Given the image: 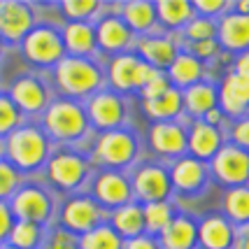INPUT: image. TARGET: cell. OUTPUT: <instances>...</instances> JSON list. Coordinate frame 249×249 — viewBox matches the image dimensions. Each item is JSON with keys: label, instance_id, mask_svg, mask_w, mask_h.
<instances>
[{"label": "cell", "instance_id": "cell-39", "mask_svg": "<svg viewBox=\"0 0 249 249\" xmlns=\"http://www.w3.org/2000/svg\"><path fill=\"white\" fill-rule=\"evenodd\" d=\"M19 184V175L17 170L7 165V163H0V198H5V196H10L14 189Z\"/></svg>", "mask_w": 249, "mask_h": 249}, {"label": "cell", "instance_id": "cell-50", "mask_svg": "<svg viewBox=\"0 0 249 249\" xmlns=\"http://www.w3.org/2000/svg\"><path fill=\"white\" fill-rule=\"evenodd\" d=\"M219 119H221V112H219V109H210L205 114V124H210V126H214Z\"/></svg>", "mask_w": 249, "mask_h": 249}, {"label": "cell", "instance_id": "cell-27", "mask_svg": "<svg viewBox=\"0 0 249 249\" xmlns=\"http://www.w3.org/2000/svg\"><path fill=\"white\" fill-rule=\"evenodd\" d=\"M170 77L179 87H194L203 77V65L198 63V58H194V56H175L173 65H170Z\"/></svg>", "mask_w": 249, "mask_h": 249}, {"label": "cell", "instance_id": "cell-15", "mask_svg": "<svg viewBox=\"0 0 249 249\" xmlns=\"http://www.w3.org/2000/svg\"><path fill=\"white\" fill-rule=\"evenodd\" d=\"M12 103L23 112H40L47 103V91L37 79L23 77L12 87Z\"/></svg>", "mask_w": 249, "mask_h": 249}, {"label": "cell", "instance_id": "cell-8", "mask_svg": "<svg viewBox=\"0 0 249 249\" xmlns=\"http://www.w3.org/2000/svg\"><path fill=\"white\" fill-rule=\"evenodd\" d=\"M33 26V14L23 2H0V37L21 40Z\"/></svg>", "mask_w": 249, "mask_h": 249}, {"label": "cell", "instance_id": "cell-29", "mask_svg": "<svg viewBox=\"0 0 249 249\" xmlns=\"http://www.w3.org/2000/svg\"><path fill=\"white\" fill-rule=\"evenodd\" d=\"M140 54L154 65H173L175 61V47L165 37H152V40H142Z\"/></svg>", "mask_w": 249, "mask_h": 249}, {"label": "cell", "instance_id": "cell-43", "mask_svg": "<svg viewBox=\"0 0 249 249\" xmlns=\"http://www.w3.org/2000/svg\"><path fill=\"white\" fill-rule=\"evenodd\" d=\"M191 5H194V10L203 12L205 19L210 17V14H217V12H224L226 7H231V5L224 2V0H200V2H191Z\"/></svg>", "mask_w": 249, "mask_h": 249}, {"label": "cell", "instance_id": "cell-4", "mask_svg": "<svg viewBox=\"0 0 249 249\" xmlns=\"http://www.w3.org/2000/svg\"><path fill=\"white\" fill-rule=\"evenodd\" d=\"M212 170L224 184L242 186L249 182V152L240 149L235 144L221 147L217 156L212 159Z\"/></svg>", "mask_w": 249, "mask_h": 249}, {"label": "cell", "instance_id": "cell-40", "mask_svg": "<svg viewBox=\"0 0 249 249\" xmlns=\"http://www.w3.org/2000/svg\"><path fill=\"white\" fill-rule=\"evenodd\" d=\"M159 75H161V72H156L154 65H147V63H140V61H138V68H135V82H133V84H135L138 89H144Z\"/></svg>", "mask_w": 249, "mask_h": 249}, {"label": "cell", "instance_id": "cell-52", "mask_svg": "<svg viewBox=\"0 0 249 249\" xmlns=\"http://www.w3.org/2000/svg\"><path fill=\"white\" fill-rule=\"evenodd\" d=\"M0 49H2V47H0Z\"/></svg>", "mask_w": 249, "mask_h": 249}, {"label": "cell", "instance_id": "cell-10", "mask_svg": "<svg viewBox=\"0 0 249 249\" xmlns=\"http://www.w3.org/2000/svg\"><path fill=\"white\" fill-rule=\"evenodd\" d=\"M219 40L231 52H249V14H226L219 23Z\"/></svg>", "mask_w": 249, "mask_h": 249}, {"label": "cell", "instance_id": "cell-42", "mask_svg": "<svg viewBox=\"0 0 249 249\" xmlns=\"http://www.w3.org/2000/svg\"><path fill=\"white\" fill-rule=\"evenodd\" d=\"M233 140H235V147L240 149H249V119H242L233 126Z\"/></svg>", "mask_w": 249, "mask_h": 249}, {"label": "cell", "instance_id": "cell-48", "mask_svg": "<svg viewBox=\"0 0 249 249\" xmlns=\"http://www.w3.org/2000/svg\"><path fill=\"white\" fill-rule=\"evenodd\" d=\"M235 75L249 79V52H242L238 56V61H235Z\"/></svg>", "mask_w": 249, "mask_h": 249}, {"label": "cell", "instance_id": "cell-1", "mask_svg": "<svg viewBox=\"0 0 249 249\" xmlns=\"http://www.w3.org/2000/svg\"><path fill=\"white\" fill-rule=\"evenodd\" d=\"M56 77H58L61 89L72 96H84L100 87V70L93 63L77 58V56L61 58L58 68H56Z\"/></svg>", "mask_w": 249, "mask_h": 249}, {"label": "cell", "instance_id": "cell-26", "mask_svg": "<svg viewBox=\"0 0 249 249\" xmlns=\"http://www.w3.org/2000/svg\"><path fill=\"white\" fill-rule=\"evenodd\" d=\"M184 103L191 114L205 117L207 112L214 109V105H217V91L210 87V84H194V87H189V91H186Z\"/></svg>", "mask_w": 249, "mask_h": 249}, {"label": "cell", "instance_id": "cell-23", "mask_svg": "<svg viewBox=\"0 0 249 249\" xmlns=\"http://www.w3.org/2000/svg\"><path fill=\"white\" fill-rule=\"evenodd\" d=\"M173 182L182 191H196L205 182V165L196 159H184V161L175 163Z\"/></svg>", "mask_w": 249, "mask_h": 249}, {"label": "cell", "instance_id": "cell-47", "mask_svg": "<svg viewBox=\"0 0 249 249\" xmlns=\"http://www.w3.org/2000/svg\"><path fill=\"white\" fill-rule=\"evenodd\" d=\"M12 231V212L0 203V238H5Z\"/></svg>", "mask_w": 249, "mask_h": 249}, {"label": "cell", "instance_id": "cell-41", "mask_svg": "<svg viewBox=\"0 0 249 249\" xmlns=\"http://www.w3.org/2000/svg\"><path fill=\"white\" fill-rule=\"evenodd\" d=\"M168 82H165V77L163 75H159L156 79H152L147 87L142 89V96H144V100H154V98H159V96H163L165 91H168Z\"/></svg>", "mask_w": 249, "mask_h": 249}, {"label": "cell", "instance_id": "cell-5", "mask_svg": "<svg viewBox=\"0 0 249 249\" xmlns=\"http://www.w3.org/2000/svg\"><path fill=\"white\" fill-rule=\"evenodd\" d=\"M63 40L52 28H35L23 40V52L33 63L52 65L63 58Z\"/></svg>", "mask_w": 249, "mask_h": 249}, {"label": "cell", "instance_id": "cell-7", "mask_svg": "<svg viewBox=\"0 0 249 249\" xmlns=\"http://www.w3.org/2000/svg\"><path fill=\"white\" fill-rule=\"evenodd\" d=\"M12 212L21 221H28V224H40L49 217L52 212V205H49V198L40 191V189H21L19 194L14 196V203H12Z\"/></svg>", "mask_w": 249, "mask_h": 249}, {"label": "cell", "instance_id": "cell-35", "mask_svg": "<svg viewBox=\"0 0 249 249\" xmlns=\"http://www.w3.org/2000/svg\"><path fill=\"white\" fill-rule=\"evenodd\" d=\"M142 217H144V226L149 231H163L170 224V207L165 203H149L142 210Z\"/></svg>", "mask_w": 249, "mask_h": 249}, {"label": "cell", "instance_id": "cell-51", "mask_svg": "<svg viewBox=\"0 0 249 249\" xmlns=\"http://www.w3.org/2000/svg\"><path fill=\"white\" fill-rule=\"evenodd\" d=\"M5 249H14V247H5Z\"/></svg>", "mask_w": 249, "mask_h": 249}, {"label": "cell", "instance_id": "cell-19", "mask_svg": "<svg viewBox=\"0 0 249 249\" xmlns=\"http://www.w3.org/2000/svg\"><path fill=\"white\" fill-rule=\"evenodd\" d=\"M163 233V247L165 249H191L196 245L198 231L194 221L186 217L170 219V224L161 231Z\"/></svg>", "mask_w": 249, "mask_h": 249}, {"label": "cell", "instance_id": "cell-37", "mask_svg": "<svg viewBox=\"0 0 249 249\" xmlns=\"http://www.w3.org/2000/svg\"><path fill=\"white\" fill-rule=\"evenodd\" d=\"M19 119H21L19 107L12 103L10 98H2V96H0V135L10 133L12 128H17Z\"/></svg>", "mask_w": 249, "mask_h": 249}, {"label": "cell", "instance_id": "cell-45", "mask_svg": "<svg viewBox=\"0 0 249 249\" xmlns=\"http://www.w3.org/2000/svg\"><path fill=\"white\" fill-rule=\"evenodd\" d=\"M44 249H75V240L70 235H65V233H56Z\"/></svg>", "mask_w": 249, "mask_h": 249}, {"label": "cell", "instance_id": "cell-36", "mask_svg": "<svg viewBox=\"0 0 249 249\" xmlns=\"http://www.w3.org/2000/svg\"><path fill=\"white\" fill-rule=\"evenodd\" d=\"M186 35L196 40V42H205V40H214V35H217V26L205 19V17H196L189 21L186 26Z\"/></svg>", "mask_w": 249, "mask_h": 249}, {"label": "cell", "instance_id": "cell-22", "mask_svg": "<svg viewBox=\"0 0 249 249\" xmlns=\"http://www.w3.org/2000/svg\"><path fill=\"white\" fill-rule=\"evenodd\" d=\"M63 47L77 56H87L96 49V31L82 21L70 23L63 33Z\"/></svg>", "mask_w": 249, "mask_h": 249}, {"label": "cell", "instance_id": "cell-6", "mask_svg": "<svg viewBox=\"0 0 249 249\" xmlns=\"http://www.w3.org/2000/svg\"><path fill=\"white\" fill-rule=\"evenodd\" d=\"M98 159L107 165H126L133 161V156L138 152L133 135L124 130H109L98 140Z\"/></svg>", "mask_w": 249, "mask_h": 249}, {"label": "cell", "instance_id": "cell-13", "mask_svg": "<svg viewBox=\"0 0 249 249\" xmlns=\"http://www.w3.org/2000/svg\"><path fill=\"white\" fill-rule=\"evenodd\" d=\"M89 114L100 128H114L124 119V105L114 93H98L89 105Z\"/></svg>", "mask_w": 249, "mask_h": 249}, {"label": "cell", "instance_id": "cell-21", "mask_svg": "<svg viewBox=\"0 0 249 249\" xmlns=\"http://www.w3.org/2000/svg\"><path fill=\"white\" fill-rule=\"evenodd\" d=\"M96 42L103 47V49H109V52H119L124 47H128L130 42V28L124 21L109 17L98 26L96 31Z\"/></svg>", "mask_w": 249, "mask_h": 249}, {"label": "cell", "instance_id": "cell-49", "mask_svg": "<svg viewBox=\"0 0 249 249\" xmlns=\"http://www.w3.org/2000/svg\"><path fill=\"white\" fill-rule=\"evenodd\" d=\"M126 249H159L149 238H133Z\"/></svg>", "mask_w": 249, "mask_h": 249}, {"label": "cell", "instance_id": "cell-44", "mask_svg": "<svg viewBox=\"0 0 249 249\" xmlns=\"http://www.w3.org/2000/svg\"><path fill=\"white\" fill-rule=\"evenodd\" d=\"M219 49L217 40H205V42H196L194 44V54L200 56V58H210V56H214Z\"/></svg>", "mask_w": 249, "mask_h": 249}, {"label": "cell", "instance_id": "cell-11", "mask_svg": "<svg viewBox=\"0 0 249 249\" xmlns=\"http://www.w3.org/2000/svg\"><path fill=\"white\" fill-rule=\"evenodd\" d=\"M135 191L142 200H152V203H159L161 198L170 194V179H168V173L156 168V165H147L142 168L138 177H135Z\"/></svg>", "mask_w": 249, "mask_h": 249}, {"label": "cell", "instance_id": "cell-31", "mask_svg": "<svg viewBox=\"0 0 249 249\" xmlns=\"http://www.w3.org/2000/svg\"><path fill=\"white\" fill-rule=\"evenodd\" d=\"M135 68H138V58L135 56H119V58H114L112 61V70H109V75H112V84L117 89H133L135 84Z\"/></svg>", "mask_w": 249, "mask_h": 249}, {"label": "cell", "instance_id": "cell-24", "mask_svg": "<svg viewBox=\"0 0 249 249\" xmlns=\"http://www.w3.org/2000/svg\"><path fill=\"white\" fill-rule=\"evenodd\" d=\"M156 21V7L147 0H133L124 5V23L133 31H149Z\"/></svg>", "mask_w": 249, "mask_h": 249}, {"label": "cell", "instance_id": "cell-28", "mask_svg": "<svg viewBox=\"0 0 249 249\" xmlns=\"http://www.w3.org/2000/svg\"><path fill=\"white\" fill-rule=\"evenodd\" d=\"M144 109L152 117L170 119L175 114H179V109H182V93L177 89H168L163 96L154 98V100H144Z\"/></svg>", "mask_w": 249, "mask_h": 249}, {"label": "cell", "instance_id": "cell-33", "mask_svg": "<svg viewBox=\"0 0 249 249\" xmlns=\"http://www.w3.org/2000/svg\"><path fill=\"white\" fill-rule=\"evenodd\" d=\"M82 249H121V240L112 228L96 226L82 238Z\"/></svg>", "mask_w": 249, "mask_h": 249}, {"label": "cell", "instance_id": "cell-17", "mask_svg": "<svg viewBox=\"0 0 249 249\" xmlns=\"http://www.w3.org/2000/svg\"><path fill=\"white\" fill-rule=\"evenodd\" d=\"M96 196L100 203H105L109 207H119V205L124 207V203H128V198H130V186L121 175L105 173L98 177Z\"/></svg>", "mask_w": 249, "mask_h": 249}, {"label": "cell", "instance_id": "cell-34", "mask_svg": "<svg viewBox=\"0 0 249 249\" xmlns=\"http://www.w3.org/2000/svg\"><path fill=\"white\" fill-rule=\"evenodd\" d=\"M10 240L14 249H33L40 240V228L28 221H19L17 226H12Z\"/></svg>", "mask_w": 249, "mask_h": 249}, {"label": "cell", "instance_id": "cell-18", "mask_svg": "<svg viewBox=\"0 0 249 249\" xmlns=\"http://www.w3.org/2000/svg\"><path fill=\"white\" fill-rule=\"evenodd\" d=\"M152 144L156 147V152L168 154V156H177L186 149V138L184 130L179 128L177 124H156L152 128Z\"/></svg>", "mask_w": 249, "mask_h": 249}, {"label": "cell", "instance_id": "cell-12", "mask_svg": "<svg viewBox=\"0 0 249 249\" xmlns=\"http://www.w3.org/2000/svg\"><path fill=\"white\" fill-rule=\"evenodd\" d=\"M221 107L226 114L238 117L245 109L249 107V79L247 77H240L235 72L224 79V87H221Z\"/></svg>", "mask_w": 249, "mask_h": 249}, {"label": "cell", "instance_id": "cell-9", "mask_svg": "<svg viewBox=\"0 0 249 249\" xmlns=\"http://www.w3.org/2000/svg\"><path fill=\"white\" fill-rule=\"evenodd\" d=\"M87 175L84 161L75 154H58L49 163V177L58 189H75Z\"/></svg>", "mask_w": 249, "mask_h": 249}, {"label": "cell", "instance_id": "cell-25", "mask_svg": "<svg viewBox=\"0 0 249 249\" xmlns=\"http://www.w3.org/2000/svg\"><path fill=\"white\" fill-rule=\"evenodd\" d=\"M154 7H156V17L165 26H173V28L191 21L194 17V5L186 0H163V2H156Z\"/></svg>", "mask_w": 249, "mask_h": 249}, {"label": "cell", "instance_id": "cell-46", "mask_svg": "<svg viewBox=\"0 0 249 249\" xmlns=\"http://www.w3.org/2000/svg\"><path fill=\"white\" fill-rule=\"evenodd\" d=\"M233 247L235 249H249V224H242V226L233 233Z\"/></svg>", "mask_w": 249, "mask_h": 249}, {"label": "cell", "instance_id": "cell-16", "mask_svg": "<svg viewBox=\"0 0 249 249\" xmlns=\"http://www.w3.org/2000/svg\"><path fill=\"white\" fill-rule=\"evenodd\" d=\"M189 149L198 159H214L217 152L221 149V133L214 126L205 124V121H198V124H194V128H191Z\"/></svg>", "mask_w": 249, "mask_h": 249}, {"label": "cell", "instance_id": "cell-20", "mask_svg": "<svg viewBox=\"0 0 249 249\" xmlns=\"http://www.w3.org/2000/svg\"><path fill=\"white\" fill-rule=\"evenodd\" d=\"M198 238L207 249H228L233 247V228L226 219L210 217L203 221V226L198 231Z\"/></svg>", "mask_w": 249, "mask_h": 249}, {"label": "cell", "instance_id": "cell-2", "mask_svg": "<svg viewBox=\"0 0 249 249\" xmlns=\"http://www.w3.org/2000/svg\"><path fill=\"white\" fill-rule=\"evenodd\" d=\"M7 154L10 159L23 170H33L44 161L47 156V140L42 133L35 128H19L14 130L7 140Z\"/></svg>", "mask_w": 249, "mask_h": 249}, {"label": "cell", "instance_id": "cell-14", "mask_svg": "<svg viewBox=\"0 0 249 249\" xmlns=\"http://www.w3.org/2000/svg\"><path fill=\"white\" fill-rule=\"evenodd\" d=\"M100 219V210L93 200H87V198H77L72 203H68L63 210V221L68 228L72 231H82V233H89L93 231Z\"/></svg>", "mask_w": 249, "mask_h": 249}, {"label": "cell", "instance_id": "cell-32", "mask_svg": "<svg viewBox=\"0 0 249 249\" xmlns=\"http://www.w3.org/2000/svg\"><path fill=\"white\" fill-rule=\"evenodd\" d=\"M114 226L121 235H138L144 228V217L142 210L138 205H124L119 207V212L114 214Z\"/></svg>", "mask_w": 249, "mask_h": 249}, {"label": "cell", "instance_id": "cell-3", "mask_svg": "<svg viewBox=\"0 0 249 249\" xmlns=\"http://www.w3.org/2000/svg\"><path fill=\"white\" fill-rule=\"evenodd\" d=\"M44 124H47V128H49V133L54 138L75 140V138H79L87 130V114L75 103L58 100V103H54L49 107L47 117H44Z\"/></svg>", "mask_w": 249, "mask_h": 249}, {"label": "cell", "instance_id": "cell-30", "mask_svg": "<svg viewBox=\"0 0 249 249\" xmlns=\"http://www.w3.org/2000/svg\"><path fill=\"white\" fill-rule=\"evenodd\" d=\"M224 207H226V214L233 221H238L240 226L242 224H249V186H235L226 194V200H224Z\"/></svg>", "mask_w": 249, "mask_h": 249}, {"label": "cell", "instance_id": "cell-38", "mask_svg": "<svg viewBox=\"0 0 249 249\" xmlns=\"http://www.w3.org/2000/svg\"><path fill=\"white\" fill-rule=\"evenodd\" d=\"M63 10L70 19H87L98 10L96 0H68L63 2Z\"/></svg>", "mask_w": 249, "mask_h": 249}]
</instances>
